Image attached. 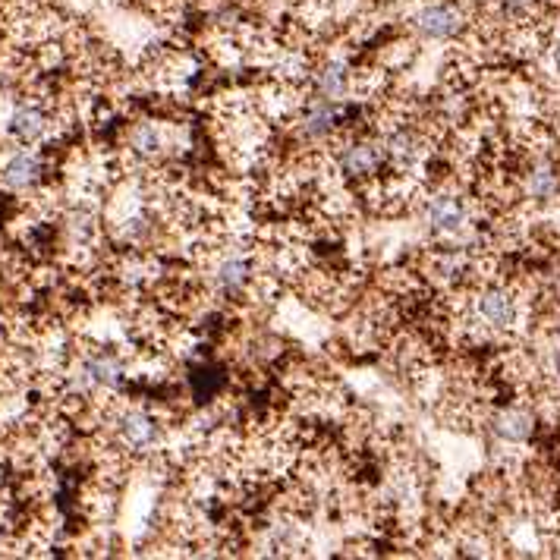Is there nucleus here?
<instances>
[{"label":"nucleus","mask_w":560,"mask_h":560,"mask_svg":"<svg viewBox=\"0 0 560 560\" xmlns=\"http://www.w3.org/2000/svg\"><path fill=\"white\" fill-rule=\"evenodd\" d=\"M476 315L485 321L491 331H510L520 321V303L504 287H485L476 296Z\"/></svg>","instance_id":"f03ea898"},{"label":"nucleus","mask_w":560,"mask_h":560,"mask_svg":"<svg viewBox=\"0 0 560 560\" xmlns=\"http://www.w3.org/2000/svg\"><path fill=\"white\" fill-rule=\"evenodd\" d=\"M133 148L142 158H155L161 152V133L152 123H139L133 129Z\"/></svg>","instance_id":"4468645a"},{"label":"nucleus","mask_w":560,"mask_h":560,"mask_svg":"<svg viewBox=\"0 0 560 560\" xmlns=\"http://www.w3.org/2000/svg\"><path fill=\"white\" fill-rule=\"evenodd\" d=\"M249 258L246 255H227L224 262L218 265V274H214V280H218V290L233 296V293H240L246 284H249Z\"/></svg>","instance_id":"1a4fd4ad"},{"label":"nucleus","mask_w":560,"mask_h":560,"mask_svg":"<svg viewBox=\"0 0 560 560\" xmlns=\"http://www.w3.org/2000/svg\"><path fill=\"white\" fill-rule=\"evenodd\" d=\"M494 432L504 441H526L532 435V416L523 409H504V413L494 419Z\"/></svg>","instance_id":"ddd939ff"},{"label":"nucleus","mask_w":560,"mask_h":560,"mask_svg":"<svg viewBox=\"0 0 560 560\" xmlns=\"http://www.w3.org/2000/svg\"><path fill=\"white\" fill-rule=\"evenodd\" d=\"M542 7H545L542 0H498V10L510 19V23H529Z\"/></svg>","instance_id":"2eb2a0df"},{"label":"nucleus","mask_w":560,"mask_h":560,"mask_svg":"<svg viewBox=\"0 0 560 560\" xmlns=\"http://www.w3.org/2000/svg\"><path fill=\"white\" fill-rule=\"evenodd\" d=\"M155 435H158V425L152 416L142 413V409H126V413L120 416V438L126 447L145 450V447H152Z\"/></svg>","instance_id":"423d86ee"},{"label":"nucleus","mask_w":560,"mask_h":560,"mask_svg":"<svg viewBox=\"0 0 560 560\" xmlns=\"http://www.w3.org/2000/svg\"><path fill=\"white\" fill-rule=\"evenodd\" d=\"M384 148L372 145V142H353L343 148V155H340V167H343V174L347 177H372L378 174V167L384 161Z\"/></svg>","instance_id":"20e7f679"},{"label":"nucleus","mask_w":560,"mask_h":560,"mask_svg":"<svg viewBox=\"0 0 560 560\" xmlns=\"http://www.w3.org/2000/svg\"><path fill=\"white\" fill-rule=\"evenodd\" d=\"M413 29L425 41H454L466 29V10L454 0H428L416 10Z\"/></svg>","instance_id":"f257e3e1"},{"label":"nucleus","mask_w":560,"mask_h":560,"mask_svg":"<svg viewBox=\"0 0 560 560\" xmlns=\"http://www.w3.org/2000/svg\"><path fill=\"white\" fill-rule=\"evenodd\" d=\"M45 129H48V117L41 107L35 104H23V107H16V114L10 120V133L19 139V142H38L41 136H45Z\"/></svg>","instance_id":"6e6552de"},{"label":"nucleus","mask_w":560,"mask_h":560,"mask_svg":"<svg viewBox=\"0 0 560 560\" xmlns=\"http://www.w3.org/2000/svg\"><path fill=\"white\" fill-rule=\"evenodd\" d=\"M526 192L535 202H551L560 192V180L554 174V167L551 164H535L529 170V177H526Z\"/></svg>","instance_id":"9b49d317"},{"label":"nucleus","mask_w":560,"mask_h":560,"mask_svg":"<svg viewBox=\"0 0 560 560\" xmlns=\"http://www.w3.org/2000/svg\"><path fill=\"white\" fill-rule=\"evenodd\" d=\"M41 177V161L32 152H13L4 164V183L10 189H29Z\"/></svg>","instance_id":"0eeeda50"},{"label":"nucleus","mask_w":560,"mask_h":560,"mask_svg":"<svg viewBox=\"0 0 560 560\" xmlns=\"http://www.w3.org/2000/svg\"><path fill=\"white\" fill-rule=\"evenodd\" d=\"M542 4H545V7H548V4H557V0H542Z\"/></svg>","instance_id":"f3484780"},{"label":"nucleus","mask_w":560,"mask_h":560,"mask_svg":"<svg viewBox=\"0 0 560 560\" xmlns=\"http://www.w3.org/2000/svg\"><path fill=\"white\" fill-rule=\"evenodd\" d=\"M425 224H428V230H432V233L457 236L469 224V211H466L463 199L447 196V192H438V196H432L425 202Z\"/></svg>","instance_id":"7ed1b4c3"},{"label":"nucleus","mask_w":560,"mask_h":560,"mask_svg":"<svg viewBox=\"0 0 560 560\" xmlns=\"http://www.w3.org/2000/svg\"><path fill=\"white\" fill-rule=\"evenodd\" d=\"M551 63H554V70L560 73V35L551 41Z\"/></svg>","instance_id":"dca6fc26"},{"label":"nucleus","mask_w":560,"mask_h":560,"mask_svg":"<svg viewBox=\"0 0 560 560\" xmlns=\"http://www.w3.org/2000/svg\"><path fill=\"white\" fill-rule=\"evenodd\" d=\"M347 92H350V70H347V63L331 60L328 67L318 73V95L328 98V101H340V98H347Z\"/></svg>","instance_id":"9d476101"},{"label":"nucleus","mask_w":560,"mask_h":560,"mask_svg":"<svg viewBox=\"0 0 560 560\" xmlns=\"http://www.w3.org/2000/svg\"><path fill=\"white\" fill-rule=\"evenodd\" d=\"M343 111L337 107V101H328V98H312L309 107H306V117H303V133L309 139H325L334 133V126L340 123Z\"/></svg>","instance_id":"39448f33"},{"label":"nucleus","mask_w":560,"mask_h":560,"mask_svg":"<svg viewBox=\"0 0 560 560\" xmlns=\"http://www.w3.org/2000/svg\"><path fill=\"white\" fill-rule=\"evenodd\" d=\"M384 155L391 158L394 164H400V167L413 164L419 158V139L409 133V129H394V133L387 136V142H384Z\"/></svg>","instance_id":"f8f14e48"}]
</instances>
